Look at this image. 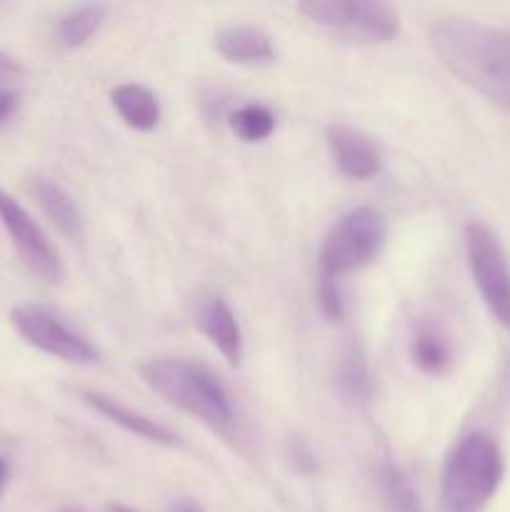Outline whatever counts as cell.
Segmentation results:
<instances>
[{
  "mask_svg": "<svg viewBox=\"0 0 510 512\" xmlns=\"http://www.w3.org/2000/svg\"><path fill=\"white\" fill-rule=\"evenodd\" d=\"M10 325L25 343L50 358H58L70 365L100 363V350L85 335L70 328L60 315L43 305H15L10 310Z\"/></svg>",
  "mask_w": 510,
  "mask_h": 512,
  "instance_id": "obj_7",
  "label": "cell"
},
{
  "mask_svg": "<svg viewBox=\"0 0 510 512\" xmlns=\"http://www.w3.org/2000/svg\"><path fill=\"white\" fill-rule=\"evenodd\" d=\"M23 78V68L18 65V60L10 58L8 53H3L0 50V93H5V90H10L8 85L15 83V80Z\"/></svg>",
  "mask_w": 510,
  "mask_h": 512,
  "instance_id": "obj_22",
  "label": "cell"
},
{
  "mask_svg": "<svg viewBox=\"0 0 510 512\" xmlns=\"http://www.w3.org/2000/svg\"><path fill=\"white\" fill-rule=\"evenodd\" d=\"M428 43L455 78L510 115V28L443 15L430 23Z\"/></svg>",
  "mask_w": 510,
  "mask_h": 512,
  "instance_id": "obj_1",
  "label": "cell"
},
{
  "mask_svg": "<svg viewBox=\"0 0 510 512\" xmlns=\"http://www.w3.org/2000/svg\"><path fill=\"white\" fill-rule=\"evenodd\" d=\"M328 145L340 173L350 180H370L380 173V150L370 135L353 125L335 123L328 128Z\"/></svg>",
  "mask_w": 510,
  "mask_h": 512,
  "instance_id": "obj_9",
  "label": "cell"
},
{
  "mask_svg": "<svg viewBox=\"0 0 510 512\" xmlns=\"http://www.w3.org/2000/svg\"><path fill=\"white\" fill-rule=\"evenodd\" d=\"M375 488L385 512H423V500L403 468L390 460L375 465Z\"/></svg>",
  "mask_w": 510,
  "mask_h": 512,
  "instance_id": "obj_17",
  "label": "cell"
},
{
  "mask_svg": "<svg viewBox=\"0 0 510 512\" xmlns=\"http://www.w3.org/2000/svg\"><path fill=\"white\" fill-rule=\"evenodd\" d=\"M465 258L478 293L495 323L510 330V260L498 235L480 220H470L463 228Z\"/></svg>",
  "mask_w": 510,
  "mask_h": 512,
  "instance_id": "obj_6",
  "label": "cell"
},
{
  "mask_svg": "<svg viewBox=\"0 0 510 512\" xmlns=\"http://www.w3.org/2000/svg\"><path fill=\"white\" fill-rule=\"evenodd\" d=\"M228 125L235 138H240L243 143H263L273 135L275 115L265 105L248 103L235 110V113H230Z\"/></svg>",
  "mask_w": 510,
  "mask_h": 512,
  "instance_id": "obj_19",
  "label": "cell"
},
{
  "mask_svg": "<svg viewBox=\"0 0 510 512\" xmlns=\"http://www.w3.org/2000/svg\"><path fill=\"white\" fill-rule=\"evenodd\" d=\"M505 475L500 445L488 433H470L450 453L443 470V500L453 512H478L498 493Z\"/></svg>",
  "mask_w": 510,
  "mask_h": 512,
  "instance_id": "obj_3",
  "label": "cell"
},
{
  "mask_svg": "<svg viewBox=\"0 0 510 512\" xmlns=\"http://www.w3.org/2000/svg\"><path fill=\"white\" fill-rule=\"evenodd\" d=\"M300 15L350 43H390L400 33L398 10L380 0H305Z\"/></svg>",
  "mask_w": 510,
  "mask_h": 512,
  "instance_id": "obj_4",
  "label": "cell"
},
{
  "mask_svg": "<svg viewBox=\"0 0 510 512\" xmlns=\"http://www.w3.org/2000/svg\"><path fill=\"white\" fill-rule=\"evenodd\" d=\"M5 478H8V463H5V460L0 458V490H3Z\"/></svg>",
  "mask_w": 510,
  "mask_h": 512,
  "instance_id": "obj_25",
  "label": "cell"
},
{
  "mask_svg": "<svg viewBox=\"0 0 510 512\" xmlns=\"http://www.w3.org/2000/svg\"><path fill=\"white\" fill-rule=\"evenodd\" d=\"M170 512H203V508L198 503H193V500H178V503H173Z\"/></svg>",
  "mask_w": 510,
  "mask_h": 512,
  "instance_id": "obj_24",
  "label": "cell"
},
{
  "mask_svg": "<svg viewBox=\"0 0 510 512\" xmlns=\"http://www.w3.org/2000/svg\"><path fill=\"white\" fill-rule=\"evenodd\" d=\"M138 375L165 403L193 415L208 428L223 430L233 425L235 413L228 390L218 375L198 360L155 355L138 365Z\"/></svg>",
  "mask_w": 510,
  "mask_h": 512,
  "instance_id": "obj_2",
  "label": "cell"
},
{
  "mask_svg": "<svg viewBox=\"0 0 510 512\" xmlns=\"http://www.w3.org/2000/svg\"><path fill=\"white\" fill-rule=\"evenodd\" d=\"M195 325L208 338V343L228 360L230 365H240L243 360V330L238 318L220 295H200L195 303Z\"/></svg>",
  "mask_w": 510,
  "mask_h": 512,
  "instance_id": "obj_10",
  "label": "cell"
},
{
  "mask_svg": "<svg viewBox=\"0 0 510 512\" xmlns=\"http://www.w3.org/2000/svg\"><path fill=\"white\" fill-rule=\"evenodd\" d=\"M110 103L118 110L120 120H123L128 128L140 130V133H148L155 125L160 123V103L155 98V93L145 85L138 83H123L118 88H113L110 93Z\"/></svg>",
  "mask_w": 510,
  "mask_h": 512,
  "instance_id": "obj_16",
  "label": "cell"
},
{
  "mask_svg": "<svg viewBox=\"0 0 510 512\" xmlns=\"http://www.w3.org/2000/svg\"><path fill=\"white\" fill-rule=\"evenodd\" d=\"M333 388L345 405H365L373 398L370 360L358 338H348L335 353Z\"/></svg>",
  "mask_w": 510,
  "mask_h": 512,
  "instance_id": "obj_13",
  "label": "cell"
},
{
  "mask_svg": "<svg viewBox=\"0 0 510 512\" xmlns=\"http://www.w3.org/2000/svg\"><path fill=\"white\" fill-rule=\"evenodd\" d=\"M15 108H18V95H15L13 90H5V93H0V125H3L5 120L15 113Z\"/></svg>",
  "mask_w": 510,
  "mask_h": 512,
  "instance_id": "obj_23",
  "label": "cell"
},
{
  "mask_svg": "<svg viewBox=\"0 0 510 512\" xmlns=\"http://www.w3.org/2000/svg\"><path fill=\"white\" fill-rule=\"evenodd\" d=\"M83 403L88 405L90 410L105 418L108 423L118 425L123 428L125 433L135 435V438L145 440V443H153V445H163V448H180L183 440H180L178 433H173L170 428H165L163 423L158 420L148 418V415L138 413V410L128 408L123 405L120 400L110 398L105 393H95V390H85L83 393Z\"/></svg>",
  "mask_w": 510,
  "mask_h": 512,
  "instance_id": "obj_11",
  "label": "cell"
},
{
  "mask_svg": "<svg viewBox=\"0 0 510 512\" xmlns=\"http://www.w3.org/2000/svg\"><path fill=\"white\" fill-rule=\"evenodd\" d=\"M28 190L35 198V203H38V208L43 210L45 218L55 225V230H58L63 238H68L70 243L83 245V215H80V208L75 205V200L70 198L68 190L60 188V185L53 183L50 178H30Z\"/></svg>",
  "mask_w": 510,
  "mask_h": 512,
  "instance_id": "obj_14",
  "label": "cell"
},
{
  "mask_svg": "<svg viewBox=\"0 0 510 512\" xmlns=\"http://www.w3.org/2000/svg\"><path fill=\"white\" fill-rule=\"evenodd\" d=\"M108 512H138V510H133V508H125V505H110Z\"/></svg>",
  "mask_w": 510,
  "mask_h": 512,
  "instance_id": "obj_26",
  "label": "cell"
},
{
  "mask_svg": "<svg viewBox=\"0 0 510 512\" xmlns=\"http://www.w3.org/2000/svg\"><path fill=\"white\" fill-rule=\"evenodd\" d=\"M315 298H318L320 315H323L328 323H340V320H345V315H348V300H345L340 278L320 273Z\"/></svg>",
  "mask_w": 510,
  "mask_h": 512,
  "instance_id": "obj_20",
  "label": "cell"
},
{
  "mask_svg": "<svg viewBox=\"0 0 510 512\" xmlns=\"http://www.w3.org/2000/svg\"><path fill=\"white\" fill-rule=\"evenodd\" d=\"M0 223L8 230L13 248L18 250L20 260L25 268L40 278L43 283L58 285L65 278L63 260H60L58 250L50 243L45 230L40 228L38 220L5 190H0Z\"/></svg>",
  "mask_w": 510,
  "mask_h": 512,
  "instance_id": "obj_8",
  "label": "cell"
},
{
  "mask_svg": "<svg viewBox=\"0 0 510 512\" xmlns=\"http://www.w3.org/2000/svg\"><path fill=\"white\" fill-rule=\"evenodd\" d=\"M105 18H108V8L100 3L78 5V8L68 10L60 15L58 25H55V43L65 50H78L93 40V35L103 28Z\"/></svg>",
  "mask_w": 510,
  "mask_h": 512,
  "instance_id": "obj_18",
  "label": "cell"
},
{
  "mask_svg": "<svg viewBox=\"0 0 510 512\" xmlns=\"http://www.w3.org/2000/svg\"><path fill=\"white\" fill-rule=\"evenodd\" d=\"M220 58L235 65H273L275 45L265 30L255 25H225L215 33Z\"/></svg>",
  "mask_w": 510,
  "mask_h": 512,
  "instance_id": "obj_15",
  "label": "cell"
},
{
  "mask_svg": "<svg viewBox=\"0 0 510 512\" xmlns=\"http://www.w3.org/2000/svg\"><path fill=\"white\" fill-rule=\"evenodd\" d=\"M290 460H293V468L300 475H315L320 470L318 455H315V450L305 440H293L290 443Z\"/></svg>",
  "mask_w": 510,
  "mask_h": 512,
  "instance_id": "obj_21",
  "label": "cell"
},
{
  "mask_svg": "<svg viewBox=\"0 0 510 512\" xmlns=\"http://www.w3.org/2000/svg\"><path fill=\"white\" fill-rule=\"evenodd\" d=\"M410 363L430 378H443L455 365V348L448 330L433 318H423L413 325L408 338Z\"/></svg>",
  "mask_w": 510,
  "mask_h": 512,
  "instance_id": "obj_12",
  "label": "cell"
},
{
  "mask_svg": "<svg viewBox=\"0 0 510 512\" xmlns=\"http://www.w3.org/2000/svg\"><path fill=\"white\" fill-rule=\"evenodd\" d=\"M388 238V223L375 208H355L333 225L320 248V273L343 278L373 263Z\"/></svg>",
  "mask_w": 510,
  "mask_h": 512,
  "instance_id": "obj_5",
  "label": "cell"
},
{
  "mask_svg": "<svg viewBox=\"0 0 510 512\" xmlns=\"http://www.w3.org/2000/svg\"><path fill=\"white\" fill-rule=\"evenodd\" d=\"M55 512H88V510L80 508V505H68V508H60V510H55Z\"/></svg>",
  "mask_w": 510,
  "mask_h": 512,
  "instance_id": "obj_27",
  "label": "cell"
}]
</instances>
